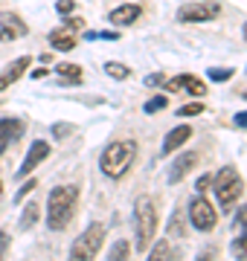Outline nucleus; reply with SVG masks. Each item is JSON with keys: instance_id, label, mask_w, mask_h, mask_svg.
I'll use <instances>...</instances> for the list:
<instances>
[{"instance_id": "nucleus-25", "label": "nucleus", "mask_w": 247, "mask_h": 261, "mask_svg": "<svg viewBox=\"0 0 247 261\" xmlns=\"http://www.w3.org/2000/svg\"><path fill=\"white\" fill-rule=\"evenodd\" d=\"M198 113H204V102H192V105H183V108H178V116H198Z\"/></svg>"}, {"instance_id": "nucleus-12", "label": "nucleus", "mask_w": 247, "mask_h": 261, "mask_svg": "<svg viewBox=\"0 0 247 261\" xmlns=\"http://www.w3.org/2000/svg\"><path fill=\"white\" fill-rule=\"evenodd\" d=\"M140 15H143V9H140L137 3H122V6H116V9L108 15V20H111L114 27H131Z\"/></svg>"}, {"instance_id": "nucleus-18", "label": "nucleus", "mask_w": 247, "mask_h": 261, "mask_svg": "<svg viewBox=\"0 0 247 261\" xmlns=\"http://www.w3.org/2000/svg\"><path fill=\"white\" fill-rule=\"evenodd\" d=\"M56 73L61 75L64 82H76V84L82 82V67H79V64H58Z\"/></svg>"}, {"instance_id": "nucleus-6", "label": "nucleus", "mask_w": 247, "mask_h": 261, "mask_svg": "<svg viewBox=\"0 0 247 261\" xmlns=\"http://www.w3.org/2000/svg\"><path fill=\"white\" fill-rule=\"evenodd\" d=\"M189 221L195 229H201V232H212L215 229V224H218V212H215V206L209 203L207 197H192L189 200Z\"/></svg>"}, {"instance_id": "nucleus-3", "label": "nucleus", "mask_w": 247, "mask_h": 261, "mask_svg": "<svg viewBox=\"0 0 247 261\" xmlns=\"http://www.w3.org/2000/svg\"><path fill=\"white\" fill-rule=\"evenodd\" d=\"M134 157H137V142H131V140L108 145V148L102 151V160H99L102 174H108V177H122L125 171L131 168Z\"/></svg>"}, {"instance_id": "nucleus-39", "label": "nucleus", "mask_w": 247, "mask_h": 261, "mask_svg": "<svg viewBox=\"0 0 247 261\" xmlns=\"http://www.w3.org/2000/svg\"><path fill=\"white\" fill-rule=\"evenodd\" d=\"M244 99H247V93H244Z\"/></svg>"}, {"instance_id": "nucleus-30", "label": "nucleus", "mask_w": 247, "mask_h": 261, "mask_svg": "<svg viewBox=\"0 0 247 261\" xmlns=\"http://www.w3.org/2000/svg\"><path fill=\"white\" fill-rule=\"evenodd\" d=\"M6 252H9V235H6L3 229H0V258H3Z\"/></svg>"}, {"instance_id": "nucleus-14", "label": "nucleus", "mask_w": 247, "mask_h": 261, "mask_svg": "<svg viewBox=\"0 0 247 261\" xmlns=\"http://www.w3.org/2000/svg\"><path fill=\"white\" fill-rule=\"evenodd\" d=\"M27 70H29V58H27V56H20L18 61H12V64L6 67L3 73H0V90H6L9 84H15L20 75L27 73Z\"/></svg>"}, {"instance_id": "nucleus-23", "label": "nucleus", "mask_w": 247, "mask_h": 261, "mask_svg": "<svg viewBox=\"0 0 247 261\" xmlns=\"http://www.w3.org/2000/svg\"><path fill=\"white\" fill-rule=\"evenodd\" d=\"M128 252H131L128 241H116L114 247H111V258H114V261H122V258H128Z\"/></svg>"}, {"instance_id": "nucleus-19", "label": "nucleus", "mask_w": 247, "mask_h": 261, "mask_svg": "<svg viewBox=\"0 0 247 261\" xmlns=\"http://www.w3.org/2000/svg\"><path fill=\"white\" fill-rule=\"evenodd\" d=\"M233 73H236L233 67H209L207 79H209V82H230V79H233Z\"/></svg>"}, {"instance_id": "nucleus-4", "label": "nucleus", "mask_w": 247, "mask_h": 261, "mask_svg": "<svg viewBox=\"0 0 247 261\" xmlns=\"http://www.w3.org/2000/svg\"><path fill=\"white\" fill-rule=\"evenodd\" d=\"M134 226H137V252H145L157 232V209L149 195H143L134 206Z\"/></svg>"}, {"instance_id": "nucleus-37", "label": "nucleus", "mask_w": 247, "mask_h": 261, "mask_svg": "<svg viewBox=\"0 0 247 261\" xmlns=\"http://www.w3.org/2000/svg\"><path fill=\"white\" fill-rule=\"evenodd\" d=\"M0 38H3V27H0Z\"/></svg>"}, {"instance_id": "nucleus-17", "label": "nucleus", "mask_w": 247, "mask_h": 261, "mask_svg": "<svg viewBox=\"0 0 247 261\" xmlns=\"http://www.w3.org/2000/svg\"><path fill=\"white\" fill-rule=\"evenodd\" d=\"M38 218H41V206L32 200V203H27V209H23V215H20L18 226L20 229H32V226L38 224Z\"/></svg>"}, {"instance_id": "nucleus-24", "label": "nucleus", "mask_w": 247, "mask_h": 261, "mask_svg": "<svg viewBox=\"0 0 247 261\" xmlns=\"http://www.w3.org/2000/svg\"><path fill=\"white\" fill-rule=\"evenodd\" d=\"M166 105H169V99H166V96H154V99H149V102H145L143 111L145 113H157V111H163Z\"/></svg>"}, {"instance_id": "nucleus-27", "label": "nucleus", "mask_w": 247, "mask_h": 261, "mask_svg": "<svg viewBox=\"0 0 247 261\" xmlns=\"http://www.w3.org/2000/svg\"><path fill=\"white\" fill-rule=\"evenodd\" d=\"M73 9H76V3H73V0H58V3H56V12H58V15H64V18Z\"/></svg>"}, {"instance_id": "nucleus-28", "label": "nucleus", "mask_w": 247, "mask_h": 261, "mask_svg": "<svg viewBox=\"0 0 247 261\" xmlns=\"http://www.w3.org/2000/svg\"><path fill=\"white\" fill-rule=\"evenodd\" d=\"M209 186H212V177H209V174H201L198 183H195V192H207Z\"/></svg>"}, {"instance_id": "nucleus-1", "label": "nucleus", "mask_w": 247, "mask_h": 261, "mask_svg": "<svg viewBox=\"0 0 247 261\" xmlns=\"http://www.w3.org/2000/svg\"><path fill=\"white\" fill-rule=\"evenodd\" d=\"M79 203V192L73 186H56L47 197V224L50 229H64L70 221H73V212H76Z\"/></svg>"}, {"instance_id": "nucleus-13", "label": "nucleus", "mask_w": 247, "mask_h": 261, "mask_svg": "<svg viewBox=\"0 0 247 261\" xmlns=\"http://www.w3.org/2000/svg\"><path fill=\"white\" fill-rule=\"evenodd\" d=\"M192 137V128L189 125H178V128H171L169 134H166V140H163V148H160V154L166 157V154H171V151H178L183 145V142Z\"/></svg>"}, {"instance_id": "nucleus-16", "label": "nucleus", "mask_w": 247, "mask_h": 261, "mask_svg": "<svg viewBox=\"0 0 247 261\" xmlns=\"http://www.w3.org/2000/svg\"><path fill=\"white\" fill-rule=\"evenodd\" d=\"M50 44H53V49H64L67 53V49H76V35L61 27L56 32H50Z\"/></svg>"}, {"instance_id": "nucleus-33", "label": "nucleus", "mask_w": 247, "mask_h": 261, "mask_svg": "<svg viewBox=\"0 0 247 261\" xmlns=\"http://www.w3.org/2000/svg\"><path fill=\"white\" fill-rule=\"evenodd\" d=\"M238 125V128H247V111H241V113H236V119H233Z\"/></svg>"}, {"instance_id": "nucleus-20", "label": "nucleus", "mask_w": 247, "mask_h": 261, "mask_svg": "<svg viewBox=\"0 0 247 261\" xmlns=\"http://www.w3.org/2000/svg\"><path fill=\"white\" fill-rule=\"evenodd\" d=\"M105 73L111 75V79H116V82H122V79H128V75H131V70H128L125 64H116V61H108V64H105Z\"/></svg>"}, {"instance_id": "nucleus-36", "label": "nucleus", "mask_w": 247, "mask_h": 261, "mask_svg": "<svg viewBox=\"0 0 247 261\" xmlns=\"http://www.w3.org/2000/svg\"><path fill=\"white\" fill-rule=\"evenodd\" d=\"M241 32H244V41H247V23H244V29H241Z\"/></svg>"}, {"instance_id": "nucleus-38", "label": "nucleus", "mask_w": 247, "mask_h": 261, "mask_svg": "<svg viewBox=\"0 0 247 261\" xmlns=\"http://www.w3.org/2000/svg\"><path fill=\"white\" fill-rule=\"evenodd\" d=\"M0 192H3V183H0Z\"/></svg>"}, {"instance_id": "nucleus-21", "label": "nucleus", "mask_w": 247, "mask_h": 261, "mask_svg": "<svg viewBox=\"0 0 247 261\" xmlns=\"http://www.w3.org/2000/svg\"><path fill=\"white\" fill-rule=\"evenodd\" d=\"M230 252H233L236 258H247V226H244V232H241L236 241L230 244Z\"/></svg>"}, {"instance_id": "nucleus-34", "label": "nucleus", "mask_w": 247, "mask_h": 261, "mask_svg": "<svg viewBox=\"0 0 247 261\" xmlns=\"http://www.w3.org/2000/svg\"><path fill=\"white\" fill-rule=\"evenodd\" d=\"M29 75H32V79H44V75H47V70H44V64H41L38 70H32Z\"/></svg>"}, {"instance_id": "nucleus-29", "label": "nucleus", "mask_w": 247, "mask_h": 261, "mask_svg": "<svg viewBox=\"0 0 247 261\" xmlns=\"http://www.w3.org/2000/svg\"><path fill=\"white\" fill-rule=\"evenodd\" d=\"M82 27H85V20H82V18H70V20L64 23V29H67V32H79Z\"/></svg>"}, {"instance_id": "nucleus-8", "label": "nucleus", "mask_w": 247, "mask_h": 261, "mask_svg": "<svg viewBox=\"0 0 247 261\" xmlns=\"http://www.w3.org/2000/svg\"><path fill=\"white\" fill-rule=\"evenodd\" d=\"M50 151H53V148H50V142H44V140L32 142V145H29V151H27V157H23V166L18 168V180L27 177V174H32V171H35V168H38L41 163L50 157Z\"/></svg>"}, {"instance_id": "nucleus-22", "label": "nucleus", "mask_w": 247, "mask_h": 261, "mask_svg": "<svg viewBox=\"0 0 247 261\" xmlns=\"http://www.w3.org/2000/svg\"><path fill=\"white\" fill-rule=\"evenodd\" d=\"M149 255H152L154 261H160V258H175V250H171V244H169V241H160L152 252H149Z\"/></svg>"}, {"instance_id": "nucleus-32", "label": "nucleus", "mask_w": 247, "mask_h": 261, "mask_svg": "<svg viewBox=\"0 0 247 261\" xmlns=\"http://www.w3.org/2000/svg\"><path fill=\"white\" fill-rule=\"evenodd\" d=\"M163 82H166V79H163V73H160V75L154 73V75H149V79H145V84H149V87H154V84H163Z\"/></svg>"}, {"instance_id": "nucleus-31", "label": "nucleus", "mask_w": 247, "mask_h": 261, "mask_svg": "<svg viewBox=\"0 0 247 261\" xmlns=\"http://www.w3.org/2000/svg\"><path fill=\"white\" fill-rule=\"evenodd\" d=\"M70 125H56V128H53V134H56V137H67V134H70Z\"/></svg>"}, {"instance_id": "nucleus-26", "label": "nucleus", "mask_w": 247, "mask_h": 261, "mask_svg": "<svg viewBox=\"0 0 247 261\" xmlns=\"http://www.w3.org/2000/svg\"><path fill=\"white\" fill-rule=\"evenodd\" d=\"M32 189H38V183H35V180H27V183L18 189V195H15V203H20V197H27Z\"/></svg>"}, {"instance_id": "nucleus-15", "label": "nucleus", "mask_w": 247, "mask_h": 261, "mask_svg": "<svg viewBox=\"0 0 247 261\" xmlns=\"http://www.w3.org/2000/svg\"><path fill=\"white\" fill-rule=\"evenodd\" d=\"M0 27H3V38H6V41L27 35V23H23L18 15H3V18H0Z\"/></svg>"}, {"instance_id": "nucleus-9", "label": "nucleus", "mask_w": 247, "mask_h": 261, "mask_svg": "<svg viewBox=\"0 0 247 261\" xmlns=\"http://www.w3.org/2000/svg\"><path fill=\"white\" fill-rule=\"evenodd\" d=\"M23 130H27V122L23 119H15V116L0 119V154H6L12 142L23 137Z\"/></svg>"}, {"instance_id": "nucleus-5", "label": "nucleus", "mask_w": 247, "mask_h": 261, "mask_svg": "<svg viewBox=\"0 0 247 261\" xmlns=\"http://www.w3.org/2000/svg\"><path fill=\"white\" fill-rule=\"evenodd\" d=\"M102 241H105V226L102 224H90L85 232L73 241V247H70V258L73 261L93 258L96 252H99V247H102Z\"/></svg>"}, {"instance_id": "nucleus-35", "label": "nucleus", "mask_w": 247, "mask_h": 261, "mask_svg": "<svg viewBox=\"0 0 247 261\" xmlns=\"http://www.w3.org/2000/svg\"><path fill=\"white\" fill-rule=\"evenodd\" d=\"M96 38H105V41H116L119 35H116V32H102V35H96Z\"/></svg>"}, {"instance_id": "nucleus-10", "label": "nucleus", "mask_w": 247, "mask_h": 261, "mask_svg": "<svg viewBox=\"0 0 247 261\" xmlns=\"http://www.w3.org/2000/svg\"><path fill=\"white\" fill-rule=\"evenodd\" d=\"M163 84H166V90H186L192 96H207V84L195 75H178V79H169Z\"/></svg>"}, {"instance_id": "nucleus-2", "label": "nucleus", "mask_w": 247, "mask_h": 261, "mask_svg": "<svg viewBox=\"0 0 247 261\" xmlns=\"http://www.w3.org/2000/svg\"><path fill=\"white\" fill-rule=\"evenodd\" d=\"M212 189H215V197H218V206L221 212H233V206L238 203V197H241V192H244V180H241V174H238L233 166H224L212 177Z\"/></svg>"}, {"instance_id": "nucleus-11", "label": "nucleus", "mask_w": 247, "mask_h": 261, "mask_svg": "<svg viewBox=\"0 0 247 261\" xmlns=\"http://www.w3.org/2000/svg\"><path fill=\"white\" fill-rule=\"evenodd\" d=\"M198 166V154L195 151H186V154H181V157L171 163V168H169V183H181L186 174H189L192 168Z\"/></svg>"}, {"instance_id": "nucleus-7", "label": "nucleus", "mask_w": 247, "mask_h": 261, "mask_svg": "<svg viewBox=\"0 0 247 261\" xmlns=\"http://www.w3.org/2000/svg\"><path fill=\"white\" fill-rule=\"evenodd\" d=\"M218 15H221V6L212 3V0H207V3H186V6L178 9V20L181 23H204V20H212Z\"/></svg>"}]
</instances>
